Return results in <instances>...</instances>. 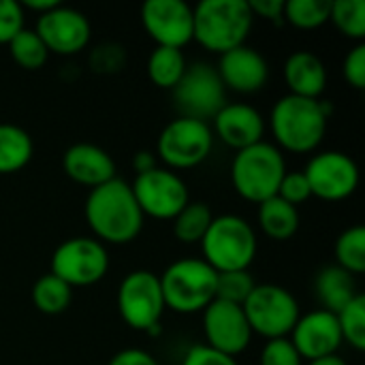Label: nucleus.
<instances>
[{
    "label": "nucleus",
    "mask_w": 365,
    "mask_h": 365,
    "mask_svg": "<svg viewBox=\"0 0 365 365\" xmlns=\"http://www.w3.org/2000/svg\"><path fill=\"white\" fill-rule=\"evenodd\" d=\"M284 79L289 94L302 98H319L327 86V68L312 51H295L284 62Z\"/></svg>",
    "instance_id": "412c9836"
},
{
    "label": "nucleus",
    "mask_w": 365,
    "mask_h": 365,
    "mask_svg": "<svg viewBox=\"0 0 365 365\" xmlns=\"http://www.w3.org/2000/svg\"><path fill=\"white\" fill-rule=\"evenodd\" d=\"M310 365H349L340 355H329V357H321V359H314L310 361Z\"/></svg>",
    "instance_id": "c03bdc74"
},
{
    "label": "nucleus",
    "mask_w": 365,
    "mask_h": 365,
    "mask_svg": "<svg viewBox=\"0 0 365 365\" xmlns=\"http://www.w3.org/2000/svg\"><path fill=\"white\" fill-rule=\"evenodd\" d=\"M259 227L276 242L291 240L299 229V212L280 197H272L259 203Z\"/></svg>",
    "instance_id": "5701e85b"
},
{
    "label": "nucleus",
    "mask_w": 365,
    "mask_h": 365,
    "mask_svg": "<svg viewBox=\"0 0 365 365\" xmlns=\"http://www.w3.org/2000/svg\"><path fill=\"white\" fill-rule=\"evenodd\" d=\"M158 280L165 308H171L173 312H203L216 299V272L203 259L175 261Z\"/></svg>",
    "instance_id": "423d86ee"
},
{
    "label": "nucleus",
    "mask_w": 365,
    "mask_h": 365,
    "mask_svg": "<svg viewBox=\"0 0 365 365\" xmlns=\"http://www.w3.org/2000/svg\"><path fill=\"white\" fill-rule=\"evenodd\" d=\"M291 342L302 359L314 361L321 357L338 355V349L344 340L336 314L327 310H314L297 319L291 331Z\"/></svg>",
    "instance_id": "f3484780"
},
{
    "label": "nucleus",
    "mask_w": 365,
    "mask_h": 365,
    "mask_svg": "<svg viewBox=\"0 0 365 365\" xmlns=\"http://www.w3.org/2000/svg\"><path fill=\"white\" fill-rule=\"evenodd\" d=\"M214 214L203 201H188L186 207L173 218V235L182 244H201L205 237Z\"/></svg>",
    "instance_id": "a878e982"
},
{
    "label": "nucleus",
    "mask_w": 365,
    "mask_h": 365,
    "mask_svg": "<svg viewBox=\"0 0 365 365\" xmlns=\"http://www.w3.org/2000/svg\"><path fill=\"white\" fill-rule=\"evenodd\" d=\"M109 365H158V361L141 349H126V351H120L109 361Z\"/></svg>",
    "instance_id": "a19ab883"
},
{
    "label": "nucleus",
    "mask_w": 365,
    "mask_h": 365,
    "mask_svg": "<svg viewBox=\"0 0 365 365\" xmlns=\"http://www.w3.org/2000/svg\"><path fill=\"white\" fill-rule=\"evenodd\" d=\"M141 24L158 47L182 49L192 41V6L184 0H148Z\"/></svg>",
    "instance_id": "4468645a"
},
{
    "label": "nucleus",
    "mask_w": 365,
    "mask_h": 365,
    "mask_svg": "<svg viewBox=\"0 0 365 365\" xmlns=\"http://www.w3.org/2000/svg\"><path fill=\"white\" fill-rule=\"evenodd\" d=\"M331 0H284V21L295 28L312 30L329 21Z\"/></svg>",
    "instance_id": "c85d7f7f"
},
{
    "label": "nucleus",
    "mask_w": 365,
    "mask_h": 365,
    "mask_svg": "<svg viewBox=\"0 0 365 365\" xmlns=\"http://www.w3.org/2000/svg\"><path fill=\"white\" fill-rule=\"evenodd\" d=\"M30 135L17 124H0V175L21 171L32 158Z\"/></svg>",
    "instance_id": "b1692460"
},
{
    "label": "nucleus",
    "mask_w": 365,
    "mask_h": 365,
    "mask_svg": "<svg viewBox=\"0 0 365 365\" xmlns=\"http://www.w3.org/2000/svg\"><path fill=\"white\" fill-rule=\"evenodd\" d=\"M64 173L90 190L115 178L113 158L94 143H75L64 152L62 158Z\"/></svg>",
    "instance_id": "aec40b11"
},
{
    "label": "nucleus",
    "mask_w": 365,
    "mask_h": 365,
    "mask_svg": "<svg viewBox=\"0 0 365 365\" xmlns=\"http://www.w3.org/2000/svg\"><path fill=\"white\" fill-rule=\"evenodd\" d=\"M124 49L115 43H105L98 45L92 53H90V66L96 73H118L124 66Z\"/></svg>",
    "instance_id": "c9c22d12"
},
{
    "label": "nucleus",
    "mask_w": 365,
    "mask_h": 365,
    "mask_svg": "<svg viewBox=\"0 0 365 365\" xmlns=\"http://www.w3.org/2000/svg\"><path fill=\"white\" fill-rule=\"evenodd\" d=\"M203 334H205V346L225 353L229 357H235L244 353L250 344L252 331L246 321V314L242 306L214 299L203 310Z\"/></svg>",
    "instance_id": "2eb2a0df"
},
{
    "label": "nucleus",
    "mask_w": 365,
    "mask_h": 365,
    "mask_svg": "<svg viewBox=\"0 0 365 365\" xmlns=\"http://www.w3.org/2000/svg\"><path fill=\"white\" fill-rule=\"evenodd\" d=\"M109 255L105 244L92 237H71L51 255V272L56 278L73 287H90L105 278Z\"/></svg>",
    "instance_id": "6e6552de"
},
{
    "label": "nucleus",
    "mask_w": 365,
    "mask_h": 365,
    "mask_svg": "<svg viewBox=\"0 0 365 365\" xmlns=\"http://www.w3.org/2000/svg\"><path fill=\"white\" fill-rule=\"evenodd\" d=\"M83 214L101 244H128L143 229V214L135 201L133 188L118 178L90 190Z\"/></svg>",
    "instance_id": "f257e3e1"
},
{
    "label": "nucleus",
    "mask_w": 365,
    "mask_h": 365,
    "mask_svg": "<svg viewBox=\"0 0 365 365\" xmlns=\"http://www.w3.org/2000/svg\"><path fill=\"white\" fill-rule=\"evenodd\" d=\"M255 287H257V282L248 274V269L216 274V299H220V302L244 306V302L250 297Z\"/></svg>",
    "instance_id": "473e14b6"
},
{
    "label": "nucleus",
    "mask_w": 365,
    "mask_h": 365,
    "mask_svg": "<svg viewBox=\"0 0 365 365\" xmlns=\"http://www.w3.org/2000/svg\"><path fill=\"white\" fill-rule=\"evenodd\" d=\"M182 365H237L235 357H229L225 353H218L205 344L201 346H192L186 355Z\"/></svg>",
    "instance_id": "58836bf2"
},
{
    "label": "nucleus",
    "mask_w": 365,
    "mask_h": 365,
    "mask_svg": "<svg viewBox=\"0 0 365 365\" xmlns=\"http://www.w3.org/2000/svg\"><path fill=\"white\" fill-rule=\"evenodd\" d=\"M9 49H11L13 60L26 71L41 68L49 56V51L43 45V41L38 38V34L34 30H26V28L9 41Z\"/></svg>",
    "instance_id": "7c9ffc66"
},
{
    "label": "nucleus",
    "mask_w": 365,
    "mask_h": 365,
    "mask_svg": "<svg viewBox=\"0 0 365 365\" xmlns=\"http://www.w3.org/2000/svg\"><path fill=\"white\" fill-rule=\"evenodd\" d=\"M186 58L182 53V49H173V47H154V51L150 53L148 60V77L154 86L165 88V90H173L180 79L186 73Z\"/></svg>",
    "instance_id": "393cba45"
},
{
    "label": "nucleus",
    "mask_w": 365,
    "mask_h": 365,
    "mask_svg": "<svg viewBox=\"0 0 365 365\" xmlns=\"http://www.w3.org/2000/svg\"><path fill=\"white\" fill-rule=\"evenodd\" d=\"M175 105L182 118H195L201 122L214 120V115L227 105V88L214 66L195 62L186 66L184 77L173 88Z\"/></svg>",
    "instance_id": "1a4fd4ad"
},
{
    "label": "nucleus",
    "mask_w": 365,
    "mask_h": 365,
    "mask_svg": "<svg viewBox=\"0 0 365 365\" xmlns=\"http://www.w3.org/2000/svg\"><path fill=\"white\" fill-rule=\"evenodd\" d=\"M252 17H265L276 26L284 24V0H248Z\"/></svg>",
    "instance_id": "ea45409f"
},
{
    "label": "nucleus",
    "mask_w": 365,
    "mask_h": 365,
    "mask_svg": "<svg viewBox=\"0 0 365 365\" xmlns=\"http://www.w3.org/2000/svg\"><path fill=\"white\" fill-rule=\"evenodd\" d=\"M287 173L282 152L267 141H259L235 154L231 163V182L240 197L263 203L278 195V186Z\"/></svg>",
    "instance_id": "20e7f679"
},
{
    "label": "nucleus",
    "mask_w": 365,
    "mask_h": 365,
    "mask_svg": "<svg viewBox=\"0 0 365 365\" xmlns=\"http://www.w3.org/2000/svg\"><path fill=\"white\" fill-rule=\"evenodd\" d=\"M214 145V133L207 122L178 118L169 122L156 143L160 160L171 169H192L201 165Z\"/></svg>",
    "instance_id": "9d476101"
},
{
    "label": "nucleus",
    "mask_w": 365,
    "mask_h": 365,
    "mask_svg": "<svg viewBox=\"0 0 365 365\" xmlns=\"http://www.w3.org/2000/svg\"><path fill=\"white\" fill-rule=\"evenodd\" d=\"M19 4H21V9H32V11H38L43 15V13H47L51 9H56L60 2L58 0H24Z\"/></svg>",
    "instance_id": "37998d69"
},
{
    "label": "nucleus",
    "mask_w": 365,
    "mask_h": 365,
    "mask_svg": "<svg viewBox=\"0 0 365 365\" xmlns=\"http://www.w3.org/2000/svg\"><path fill=\"white\" fill-rule=\"evenodd\" d=\"M261 365H302V357L291 340L278 338L267 340L265 349L261 351Z\"/></svg>",
    "instance_id": "f704fd0d"
},
{
    "label": "nucleus",
    "mask_w": 365,
    "mask_h": 365,
    "mask_svg": "<svg viewBox=\"0 0 365 365\" xmlns=\"http://www.w3.org/2000/svg\"><path fill=\"white\" fill-rule=\"evenodd\" d=\"M304 175L310 184V192L325 201H342L357 190L359 169L355 160L344 152H321L317 154Z\"/></svg>",
    "instance_id": "ddd939ff"
},
{
    "label": "nucleus",
    "mask_w": 365,
    "mask_h": 365,
    "mask_svg": "<svg viewBox=\"0 0 365 365\" xmlns=\"http://www.w3.org/2000/svg\"><path fill=\"white\" fill-rule=\"evenodd\" d=\"M338 325L342 340H346L353 349H365V297L359 293L346 308H342L338 314Z\"/></svg>",
    "instance_id": "2f4dec72"
},
{
    "label": "nucleus",
    "mask_w": 365,
    "mask_h": 365,
    "mask_svg": "<svg viewBox=\"0 0 365 365\" xmlns=\"http://www.w3.org/2000/svg\"><path fill=\"white\" fill-rule=\"evenodd\" d=\"M34 32L49 53L53 51L58 56H73L90 43L92 28L81 11L58 4L38 17Z\"/></svg>",
    "instance_id": "dca6fc26"
},
{
    "label": "nucleus",
    "mask_w": 365,
    "mask_h": 365,
    "mask_svg": "<svg viewBox=\"0 0 365 365\" xmlns=\"http://www.w3.org/2000/svg\"><path fill=\"white\" fill-rule=\"evenodd\" d=\"M276 197H280L282 201L291 203L293 207H297L299 203L308 201L312 197V192H310V184H308L304 171H293V173L287 171L282 182H280V186H278V195Z\"/></svg>",
    "instance_id": "72a5a7b5"
},
{
    "label": "nucleus",
    "mask_w": 365,
    "mask_h": 365,
    "mask_svg": "<svg viewBox=\"0 0 365 365\" xmlns=\"http://www.w3.org/2000/svg\"><path fill=\"white\" fill-rule=\"evenodd\" d=\"M252 334L267 340L287 338L293 331L299 314V304L291 291L278 284H257L242 306Z\"/></svg>",
    "instance_id": "0eeeda50"
},
{
    "label": "nucleus",
    "mask_w": 365,
    "mask_h": 365,
    "mask_svg": "<svg viewBox=\"0 0 365 365\" xmlns=\"http://www.w3.org/2000/svg\"><path fill=\"white\" fill-rule=\"evenodd\" d=\"M24 30V9L17 0H0V45Z\"/></svg>",
    "instance_id": "e433bc0d"
},
{
    "label": "nucleus",
    "mask_w": 365,
    "mask_h": 365,
    "mask_svg": "<svg viewBox=\"0 0 365 365\" xmlns=\"http://www.w3.org/2000/svg\"><path fill=\"white\" fill-rule=\"evenodd\" d=\"M329 19L334 26L346 36L357 43L365 38V2L364 0H331V15Z\"/></svg>",
    "instance_id": "c756f323"
},
{
    "label": "nucleus",
    "mask_w": 365,
    "mask_h": 365,
    "mask_svg": "<svg viewBox=\"0 0 365 365\" xmlns=\"http://www.w3.org/2000/svg\"><path fill=\"white\" fill-rule=\"evenodd\" d=\"M118 312L122 321L137 331L160 325L165 297L158 276L148 269L130 272L118 289Z\"/></svg>",
    "instance_id": "9b49d317"
},
{
    "label": "nucleus",
    "mask_w": 365,
    "mask_h": 365,
    "mask_svg": "<svg viewBox=\"0 0 365 365\" xmlns=\"http://www.w3.org/2000/svg\"><path fill=\"white\" fill-rule=\"evenodd\" d=\"M342 73L344 79L349 81V86H353L355 90H364L365 88V45L357 43L344 58L342 62Z\"/></svg>",
    "instance_id": "4c0bfd02"
},
{
    "label": "nucleus",
    "mask_w": 365,
    "mask_h": 365,
    "mask_svg": "<svg viewBox=\"0 0 365 365\" xmlns=\"http://www.w3.org/2000/svg\"><path fill=\"white\" fill-rule=\"evenodd\" d=\"M331 111V103L321 98H302L295 94L278 98L269 115L276 143L297 154L317 150L327 133Z\"/></svg>",
    "instance_id": "f03ea898"
},
{
    "label": "nucleus",
    "mask_w": 365,
    "mask_h": 365,
    "mask_svg": "<svg viewBox=\"0 0 365 365\" xmlns=\"http://www.w3.org/2000/svg\"><path fill=\"white\" fill-rule=\"evenodd\" d=\"M203 261L216 272L248 269L257 257V235L252 227L233 214L214 216L205 237L201 240Z\"/></svg>",
    "instance_id": "39448f33"
},
{
    "label": "nucleus",
    "mask_w": 365,
    "mask_h": 365,
    "mask_svg": "<svg viewBox=\"0 0 365 365\" xmlns=\"http://www.w3.org/2000/svg\"><path fill=\"white\" fill-rule=\"evenodd\" d=\"M212 122H214L216 137L222 143L235 148L237 152L263 141V133H265L263 115L246 103H227L214 115Z\"/></svg>",
    "instance_id": "6ab92c4d"
},
{
    "label": "nucleus",
    "mask_w": 365,
    "mask_h": 365,
    "mask_svg": "<svg viewBox=\"0 0 365 365\" xmlns=\"http://www.w3.org/2000/svg\"><path fill=\"white\" fill-rule=\"evenodd\" d=\"M73 299V289L53 274L41 276L32 287V304L43 314H62Z\"/></svg>",
    "instance_id": "bb28decb"
},
{
    "label": "nucleus",
    "mask_w": 365,
    "mask_h": 365,
    "mask_svg": "<svg viewBox=\"0 0 365 365\" xmlns=\"http://www.w3.org/2000/svg\"><path fill=\"white\" fill-rule=\"evenodd\" d=\"M216 71L225 88L242 94L259 92L261 88H265L269 77L267 60L255 47L248 45H240L227 53H220V62Z\"/></svg>",
    "instance_id": "a211bd4d"
},
{
    "label": "nucleus",
    "mask_w": 365,
    "mask_h": 365,
    "mask_svg": "<svg viewBox=\"0 0 365 365\" xmlns=\"http://www.w3.org/2000/svg\"><path fill=\"white\" fill-rule=\"evenodd\" d=\"M314 291L323 306L321 310H327L331 314H338L342 308H346L359 295L355 276H351L349 272H344L338 265H327L319 272Z\"/></svg>",
    "instance_id": "4be33fe9"
},
{
    "label": "nucleus",
    "mask_w": 365,
    "mask_h": 365,
    "mask_svg": "<svg viewBox=\"0 0 365 365\" xmlns=\"http://www.w3.org/2000/svg\"><path fill=\"white\" fill-rule=\"evenodd\" d=\"M156 167H158V158H156V154L150 152V150H141V152H137L135 158H133V169L137 171V175L148 173V171H152V169H156Z\"/></svg>",
    "instance_id": "79ce46f5"
},
{
    "label": "nucleus",
    "mask_w": 365,
    "mask_h": 365,
    "mask_svg": "<svg viewBox=\"0 0 365 365\" xmlns=\"http://www.w3.org/2000/svg\"><path fill=\"white\" fill-rule=\"evenodd\" d=\"M336 265L359 276L365 272V229L361 225L346 229L336 242Z\"/></svg>",
    "instance_id": "cd10ccee"
},
{
    "label": "nucleus",
    "mask_w": 365,
    "mask_h": 365,
    "mask_svg": "<svg viewBox=\"0 0 365 365\" xmlns=\"http://www.w3.org/2000/svg\"><path fill=\"white\" fill-rule=\"evenodd\" d=\"M130 188L141 214L160 220H173L190 201L184 180L160 167L137 175Z\"/></svg>",
    "instance_id": "f8f14e48"
},
{
    "label": "nucleus",
    "mask_w": 365,
    "mask_h": 365,
    "mask_svg": "<svg viewBox=\"0 0 365 365\" xmlns=\"http://www.w3.org/2000/svg\"><path fill=\"white\" fill-rule=\"evenodd\" d=\"M252 21L248 0H203L192 9V38L210 51L227 53L246 45Z\"/></svg>",
    "instance_id": "7ed1b4c3"
}]
</instances>
